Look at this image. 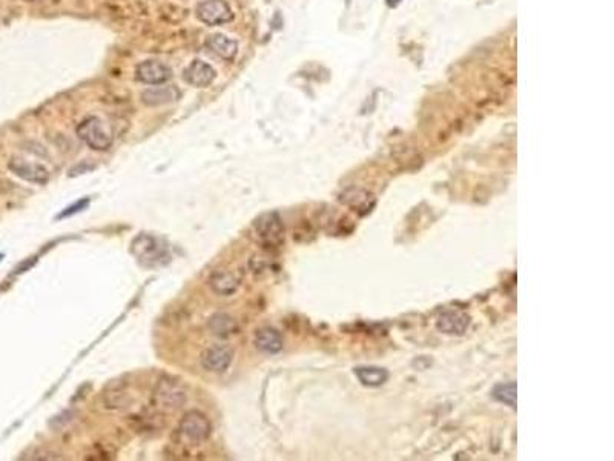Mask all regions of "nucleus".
<instances>
[{"instance_id":"nucleus-2","label":"nucleus","mask_w":614,"mask_h":461,"mask_svg":"<svg viewBox=\"0 0 614 461\" xmlns=\"http://www.w3.org/2000/svg\"><path fill=\"white\" fill-rule=\"evenodd\" d=\"M154 403L158 409L172 412L186 403V392L180 383L169 377H163L154 389Z\"/></svg>"},{"instance_id":"nucleus-5","label":"nucleus","mask_w":614,"mask_h":461,"mask_svg":"<svg viewBox=\"0 0 614 461\" xmlns=\"http://www.w3.org/2000/svg\"><path fill=\"white\" fill-rule=\"evenodd\" d=\"M195 14L200 22L209 26L229 23L234 18V13H232V8L226 0H204V2L199 4Z\"/></svg>"},{"instance_id":"nucleus-17","label":"nucleus","mask_w":614,"mask_h":461,"mask_svg":"<svg viewBox=\"0 0 614 461\" xmlns=\"http://www.w3.org/2000/svg\"><path fill=\"white\" fill-rule=\"evenodd\" d=\"M355 375L361 384L367 387H378L389 380V372L376 366H359L355 369Z\"/></svg>"},{"instance_id":"nucleus-14","label":"nucleus","mask_w":614,"mask_h":461,"mask_svg":"<svg viewBox=\"0 0 614 461\" xmlns=\"http://www.w3.org/2000/svg\"><path fill=\"white\" fill-rule=\"evenodd\" d=\"M209 286L213 292L221 295V297H229V295L237 292L240 280L229 271H220L212 274L209 279Z\"/></svg>"},{"instance_id":"nucleus-10","label":"nucleus","mask_w":614,"mask_h":461,"mask_svg":"<svg viewBox=\"0 0 614 461\" xmlns=\"http://www.w3.org/2000/svg\"><path fill=\"white\" fill-rule=\"evenodd\" d=\"M217 72L209 63L203 62L200 59L192 60L188 67H186L183 72V79L186 83L195 87V88H206L211 83L216 80Z\"/></svg>"},{"instance_id":"nucleus-12","label":"nucleus","mask_w":614,"mask_h":461,"mask_svg":"<svg viewBox=\"0 0 614 461\" xmlns=\"http://www.w3.org/2000/svg\"><path fill=\"white\" fill-rule=\"evenodd\" d=\"M204 45H206V48L212 54H216V55H218L220 59L228 60V62L234 60L237 52H238V43H237V40L229 39V37L225 35V34H212V35H209L208 39H206V42H204Z\"/></svg>"},{"instance_id":"nucleus-7","label":"nucleus","mask_w":614,"mask_h":461,"mask_svg":"<svg viewBox=\"0 0 614 461\" xmlns=\"http://www.w3.org/2000/svg\"><path fill=\"white\" fill-rule=\"evenodd\" d=\"M8 168L11 172H14L17 177H21L26 182L37 183V184H45L50 179V172L40 163H33L26 162L18 157H13L8 163Z\"/></svg>"},{"instance_id":"nucleus-20","label":"nucleus","mask_w":614,"mask_h":461,"mask_svg":"<svg viewBox=\"0 0 614 461\" xmlns=\"http://www.w3.org/2000/svg\"><path fill=\"white\" fill-rule=\"evenodd\" d=\"M88 205H89V199L79 200V201L74 203V205H71V206H68L67 209H65V211L62 212V214L59 216V218H65V217H68V216L77 214V212H80V211H83L85 208H88Z\"/></svg>"},{"instance_id":"nucleus-1","label":"nucleus","mask_w":614,"mask_h":461,"mask_svg":"<svg viewBox=\"0 0 614 461\" xmlns=\"http://www.w3.org/2000/svg\"><path fill=\"white\" fill-rule=\"evenodd\" d=\"M131 254L140 262L143 266L155 267L164 265L169 260V252H167V245L162 242L158 237L151 234H138L131 243Z\"/></svg>"},{"instance_id":"nucleus-6","label":"nucleus","mask_w":614,"mask_h":461,"mask_svg":"<svg viewBox=\"0 0 614 461\" xmlns=\"http://www.w3.org/2000/svg\"><path fill=\"white\" fill-rule=\"evenodd\" d=\"M179 429L183 437L192 441L194 445H199V443L208 440V437L211 435V421L204 413L199 411H191L183 415Z\"/></svg>"},{"instance_id":"nucleus-9","label":"nucleus","mask_w":614,"mask_h":461,"mask_svg":"<svg viewBox=\"0 0 614 461\" xmlns=\"http://www.w3.org/2000/svg\"><path fill=\"white\" fill-rule=\"evenodd\" d=\"M234 352L229 346L213 345L204 350L201 355V365L211 372H225L232 363Z\"/></svg>"},{"instance_id":"nucleus-19","label":"nucleus","mask_w":614,"mask_h":461,"mask_svg":"<svg viewBox=\"0 0 614 461\" xmlns=\"http://www.w3.org/2000/svg\"><path fill=\"white\" fill-rule=\"evenodd\" d=\"M493 399L499 403L510 406L511 409L516 408V383H501L493 389Z\"/></svg>"},{"instance_id":"nucleus-13","label":"nucleus","mask_w":614,"mask_h":461,"mask_svg":"<svg viewBox=\"0 0 614 461\" xmlns=\"http://www.w3.org/2000/svg\"><path fill=\"white\" fill-rule=\"evenodd\" d=\"M182 92L177 89L175 87H155V88H150L143 91L142 94V101L147 106H160V105H167V104H174L180 99Z\"/></svg>"},{"instance_id":"nucleus-18","label":"nucleus","mask_w":614,"mask_h":461,"mask_svg":"<svg viewBox=\"0 0 614 461\" xmlns=\"http://www.w3.org/2000/svg\"><path fill=\"white\" fill-rule=\"evenodd\" d=\"M341 200L355 211L364 209L367 212V211H370L372 206H374V197H372L369 192L362 191V189H355V188L347 189L346 192H344L341 196Z\"/></svg>"},{"instance_id":"nucleus-8","label":"nucleus","mask_w":614,"mask_h":461,"mask_svg":"<svg viewBox=\"0 0 614 461\" xmlns=\"http://www.w3.org/2000/svg\"><path fill=\"white\" fill-rule=\"evenodd\" d=\"M172 71L167 65L157 62V60H147L143 62L137 67L135 70V77L146 85H163L167 80L171 79Z\"/></svg>"},{"instance_id":"nucleus-4","label":"nucleus","mask_w":614,"mask_h":461,"mask_svg":"<svg viewBox=\"0 0 614 461\" xmlns=\"http://www.w3.org/2000/svg\"><path fill=\"white\" fill-rule=\"evenodd\" d=\"M254 229L258 238L267 246H277L283 242L284 226L277 212H267L254 221Z\"/></svg>"},{"instance_id":"nucleus-15","label":"nucleus","mask_w":614,"mask_h":461,"mask_svg":"<svg viewBox=\"0 0 614 461\" xmlns=\"http://www.w3.org/2000/svg\"><path fill=\"white\" fill-rule=\"evenodd\" d=\"M254 341L255 346L266 354H277L283 349V338L278 334V331L272 328H263L257 331Z\"/></svg>"},{"instance_id":"nucleus-22","label":"nucleus","mask_w":614,"mask_h":461,"mask_svg":"<svg viewBox=\"0 0 614 461\" xmlns=\"http://www.w3.org/2000/svg\"><path fill=\"white\" fill-rule=\"evenodd\" d=\"M0 260H2V255H0Z\"/></svg>"},{"instance_id":"nucleus-16","label":"nucleus","mask_w":614,"mask_h":461,"mask_svg":"<svg viewBox=\"0 0 614 461\" xmlns=\"http://www.w3.org/2000/svg\"><path fill=\"white\" fill-rule=\"evenodd\" d=\"M208 326H209V331L212 332V334L220 337V338H228L230 335H234L238 329L237 321L230 316H228V313H223V312H218V313H216V316H212L209 318Z\"/></svg>"},{"instance_id":"nucleus-21","label":"nucleus","mask_w":614,"mask_h":461,"mask_svg":"<svg viewBox=\"0 0 614 461\" xmlns=\"http://www.w3.org/2000/svg\"><path fill=\"white\" fill-rule=\"evenodd\" d=\"M399 2H401V0H387L389 6H396Z\"/></svg>"},{"instance_id":"nucleus-3","label":"nucleus","mask_w":614,"mask_h":461,"mask_svg":"<svg viewBox=\"0 0 614 461\" xmlns=\"http://www.w3.org/2000/svg\"><path fill=\"white\" fill-rule=\"evenodd\" d=\"M77 135L85 142L91 150L106 151L113 145V135L109 134L104 122L99 117H86L77 126Z\"/></svg>"},{"instance_id":"nucleus-11","label":"nucleus","mask_w":614,"mask_h":461,"mask_svg":"<svg viewBox=\"0 0 614 461\" xmlns=\"http://www.w3.org/2000/svg\"><path fill=\"white\" fill-rule=\"evenodd\" d=\"M470 325L467 313L459 311H447L440 316L436 321V328L447 335H462Z\"/></svg>"}]
</instances>
